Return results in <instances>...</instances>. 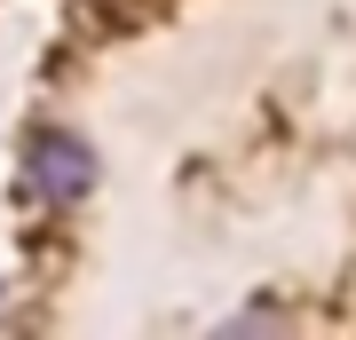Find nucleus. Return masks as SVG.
I'll return each instance as SVG.
<instances>
[{"label": "nucleus", "instance_id": "f257e3e1", "mask_svg": "<svg viewBox=\"0 0 356 340\" xmlns=\"http://www.w3.org/2000/svg\"><path fill=\"white\" fill-rule=\"evenodd\" d=\"M24 182H32L40 206H79L88 182H95V151L79 135H64V127H48V135H32V151H24Z\"/></svg>", "mask_w": 356, "mask_h": 340}]
</instances>
